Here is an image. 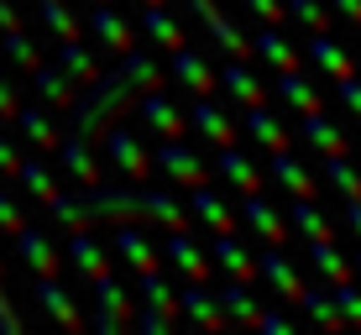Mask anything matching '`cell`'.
<instances>
[{"mask_svg": "<svg viewBox=\"0 0 361 335\" xmlns=\"http://www.w3.org/2000/svg\"><path fill=\"white\" fill-rule=\"evenodd\" d=\"M131 100H136V90H131L126 79H121V68H116V73L99 68V79H94V84H84V90L73 95V105L63 110V116H68V126H63V131L84 136V142H94V136H105L110 126H116V121H126Z\"/></svg>", "mask_w": 361, "mask_h": 335, "instance_id": "6da1fadb", "label": "cell"}, {"mask_svg": "<svg viewBox=\"0 0 361 335\" xmlns=\"http://www.w3.org/2000/svg\"><path fill=\"white\" fill-rule=\"evenodd\" d=\"M84 194V209H90V226H147L142 209V189H105V183H90Z\"/></svg>", "mask_w": 361, "mask_h": 335, "instance_id": "7a4b0ae2", "label": "cell"}, {"mask_svg": "<svg viewBox=\"0 0 361 335\" xmlns=\"http://www.w3.org/2000/svg\"><path fill=\"white\" fill-rule=\"evenodd\" d=\"M90 288H94V315H90V330H94V335H121V330L131 325V315H136V309H131V288L116 278V272H99Z\"/></svg>", "mask_w": 361, "mask_h": 335, "instance_id": "3957f363", "label": "cell"}, {"mask_svg": "<svg viewBox=\"0 0 361 335\" xmlns=\"http://www.w3.org/2000/svg\"><path fill=\"white\" fill-rule=\"evenodd\" d=\"M235 220H241V231L252 236V241H262V246H288V215H283L278 205H267L262 200V189L257 194H241V205H235Z\"/></svg>", "mask_w": 361, "mask_h": 335, "instance_id": "277c9868", "label": "cell"}, {"mask_svg": "<svg viewBox=\"0 0 361 335\" xmlns=\"http://www.w3.org/2000/svg\"><path fill=\"white\" fill-rule=\"evenodd\" d=\"M152 173H168L173 189H199V183H209V163L194 147H183V136H168L152 152Z\"/></svg>", "mask_w": 361, "mask_h": 335, "instance_id": "5b68a950", "label": "cell"}, {"mask_svg": "<svg viewBox=\"0 0 361 335\" xmlns=\"http://www.w3.org/2000/svg\"><path fill=\"white\" fill-rule=\"evenodd\" d=\"M105 157H110V168L126 173L131 183H142L147 173H152V147H147L131 126H121V121L105 131Z\"/></svg>", "mask_w": 361, "mask_h": 335, "instance_id": "8992f818", "label": "cell"}, {"mask_svg": "<svg viewBox=\"0 0 361 335\" xmlns=\"http://www.w3.org/2000/svg\"><path fill=\"white\" fill-rule=\"evenodd\" d=\"M157 257H163V267L173 272V278H183V283H209V252L194 241L189 231H168V241L157 246Z\"/></svg>", "mask_w": 361, "mask_h": 335, "instance_id": "52a82bcc", "label": "cell"}, {"mask_svg": "<svg viewBox=\"0 0 361 335\" xmlns=\"http://www.w3.org/2000/svg\"><path fill=\"white\" fill-rule=\"evenodd\" d=\"M11 236H16V257H21V267H27L32 278H58V267H63V252L53 246V236H47L42 226H27V220H21Z\"/></svg>", "mask_w": 361, "mask_h": 335, "instance_id": "ba28073f", "label": "cell"}, {"mask_svg": "<svg viewBox=\"0 0 361 335\" xmlns=\"http://www.w3.org/2000/svg\"><path fill=\"white\" fill-rule=\"evenodd\" d=\"M136 121H142L152 136H183L189 131V116L178 110V100L173 95H163V90H147V95H136Z\"/></svg>", "mask_w": 361, "mask_h": 335, "instance_id": "9c48e42d", "label": "cell"}, {"mask_svg": "<svg viewBox=\"0 0 361 335\" xmlns=\"http://www.w3.org/2000/svg\"><path fill=\"white\" fill-rule=\"evenodd\" d=\"M257 278H262L267 288L278 293V299H288V304H298V293L309 288V283L298 278L293 257L283 252V246H262V252H257Z\"/></svg>", "mask_w": 361, "mask_h": 335, "instance_id": "30bf717a", "label": "cell"}, {"mask_svg": "<svg viewBox=\"0 0 361 335\" xmlns=\"http://www.w3.org/2000/svg\"><path fill=\"white\" fill-rule=\"evenodd\" d=\"M178 319H189V325L204 330V335L231 330L226 315H220V304H215V288H209V283H183V288H178Z\"/></svg>", "mask_w": 361, "mask_h": 335, "instance_id": "8fae6325", "label": "cell"}, {"mask_svg": "<svg viewBox=\"0 0 361 335\" xmlns=\"http://www.w3.org/2000/svg\"><path fill=\"white\" fill-rule=\"evenodd\" d=\"M215 90L226 95L231 105H241V110H246V105H262V100H267V84L257 79V68L246 63V58H226V68L215 73Z\"/></svg>", "mask_w": 361, "mask_h": 335, "instance_id": "7c38bea8", "label": "cell"}, {"mask_svg": "<svg viewBox=\"0 0 361 335\" xmlns=\"http://www.w3.org/2000/svg\"><path fill=\"white\" fill-rule=\"evenodd\" d=\"M235 131H246L257 147H262V152H288V147H293V131L283 126L267 105H246L241 121H235Z\"/></svg>", "mask_w": 361, "mask_h": 335, "instance_id": "4fadbf2b", "label": "cell"}, {"mask_svg": "<svg viewBox=\"0 0 361 335\" xmlns=\"http://www.w3.org/2000/svg\"><path fill=\"white\" fill-rule=\"evenodd\" d=\"M189 116V126L204 136L209 147H231L235 142V121L226 116V105H215V95H194V105L183 110Z\"/></svg>", "mask_w": 361, "mask_h": 335, "instance_id": "5bb4252c", "label": "cell"}, {"mask_svg": "<svg viewBox=\"0 0 361 335\" xmlns=\"http://www.w3.org/2000/svg\"><path fill=\"white\" fill-rule=\"evenodd\" d=\"M58 168L68 173L79 189H90V183H99V157H94V142H84V136H73V131H63L58 136Z\"/></svg>", "mask_w": 361, "mask_h": 335, "instance_id": "9a60e30c", "label": "cell"}, {"mask_svg": "<svg viewBox=\"0 0 361 335\" xmlns=\"http://www.w3.org/2000/svg\"><path fill=\"white\" fill-rule=\"evenodd\" d=\"M189 220H199L209 236L220 231H241V220H235V209L226 205V194L209 189V183H199V189H189Z\"/></svg>", "mask_w": 361, "mask_h": 335, "instance_id": "2e32d148", "label": "cell"}, {"mask_svg": "<svg viewBox=\"0 0 361 335\" xmlns=\"http://www.w3.org/2000/svg\"><path fill=\"white\" fill-rule=\"evenodd\" d=\"M209 267H220L235 283H252L257 278V257H252V246H246L235 231H220L215 236V246H209Z\"/></svg>", "mask_w": 361, "mask_h": 335, "instance_id": "e0dca14e", "label": "cell"}, {"mask_svg": "<svg viewBox=\"0 0 361 335\" xmlns=\"http://www.w3.org/2000/svg\"><path fill=\"white\" fill-rule=\"evenodd\" d=\"M209 173L226 178L235 194H257V189H262V168H257V157H246L235 142L231 147H215V168H209Z\"/></svg>", "mask_w": 361, "mask_h": 335, "instance_id": "ac0fdd59", "label": "cell"}, {"mask_svg": "<svg viewBox=\"0 0 361 335\" xmlns=\"http://www.w3.org/2000/svg\"><path fill=\"white\" fill-rule=\"evenodd\" d=\"M32 299H37V309H42L53 325H63V330H84L79 304H73V293H68L58 278H37V283H32Z\"/></svg>", "mask_w": 361, "mask_h": 335, "instance_id": "d6986e66", "label": "cell"}, {"mask_svg": "<svg viewBox=\"0 0 361 335\" xmlns=\"http://www.w3.org/2000/svg\"><path fill=\"white\" fill-rule=\"evenodd\" d=\"M11 126H16V131H21V142L37 147V152H53L58 136H63V126L53 121V110H47V105H16Z\"/></svg>", "mask_w": 361, "mask_h": 335, "instance_id": "ffe728a7", "label": "cell"}, {"mask_svg": "<svg viewBox=\"0 0 361 335\" xmlns=\"http://www.w3.org/2000/svg\"><path fill=\"white\" fill-rule=\"evenodd\" d=\"M267 157H272L267 178L278 183V189H288V200H314V194H319V178L293 157V147H288V152H267Z\"/></svg>", "mask_w": 361, "mask_h": 335, "instance_id": "44dd1931", "label": "cell"}, {"mask_svg": "<svg viewBox=\"0 0 361 335\" xmlns=\"http://www.w3.org/2000/svg\"><path fill=\"white\" fill-rule=\"evenodd\" d=\"M272 95H278L288 110H298V116H314V110H325V95L309 84V73L304 68H283V73H272Z\"/></svg>", "mask_w": 361, "mask_h": 335, "instance_id": "7402d4cb", "label": "cell"}, {"mask_svg": "<svg viewBox=\"0 0 361 335\" xmlns=\"http://www.w3.org/2000/svg\"><path fill=\"white\" fill-rule=\"evenodd\" d=\"M116 236H110V252L121 257L131 272H147V267H163V257H157V246L147 241L142 226H110Z\"/></svg>", "mask_w": 361, "mask_h": 335, "instance_id": "603a6c76", "label": "cell"}, {"mask_svg": "<svg viewBox=\"0 0 361 335\" xmlns=\"http://www.w3.org/2000/svg\"><path fill=\"white\" fill-rule=\"evenodd\" d=\"M90 32H94V42L105 47V53H126L131 47V21L121 16L116 6H110V0H94V11H90Z\"/></svg>", "mask_w": 361, "mask_h": 335, "instance_id": "cb8c5ba5", "label": "cell"}, {"mask_svg": "<svg viewBox=\"0 0 361 335\" xmlns=\"http://www.w3.org/2000/svg\"><path fill=\"white\" fill-rule=\"evenodd\" d=\"M215 304H220V315H226L231 330H252L257 325V309H262L252 299V283H235V278H226L215 288Z\"/></svg>", "mask_w": 361, "mask_h": 335, "instance_id": "d4e9b609", "label": "cell"}, {"mask_svg": "<svg viewBox=\"0 0 361 335\" xmlns=\"http://www.w3.org/2000/svg\"><path fill=\"white\" fill-rule=\"evenodd\" d=\"M63 262H73V272H79L84 283H94L99 272H110V252L94 241V231H73L68 246H63Z\"/></svg>", "mask_w": 361, "mask_h": 335, "instance_id": "484cf974", "label": "cell"}, {"mask_svg": "<svg viewBox=\"0 0 361 335\" xmlns=\"http://www.w3.org/2000/svg\"><path fill=\"white\" fill-rule=\"evenodd\" d=\"M199 21H204V32H209V42H215V53H226V58H246V63H252V37L235 27L226 11H215V6H209Z\"/></svg>", "mask_w": 361, "mask_h": 335, "instance_id": "4316f807", "label": "cell"}, {"mask_svg": "<svg viewBox=\"0 0 361 335\" xmlns=\"http://www.w3.org/2000/svg\"><path fill=\"white\" fill-rule=\"evenodd\" d=\"M142 209H147V226L189 231V205H183L173 189H142Z\"/></svg>", "mask_w": 361, "mask_h": 335, "instance_id": "83f0119b", "label": "cell"}, {"mask_svg": "<svg viewBox=\"0 0 361 335\" xmlns=\"http://www.w3.org/2000/svg\"><path fill=\"white\" fill-rule=\"evenodd\" d=\"M173 84H183L189 95H215V68L183 42V47H173Z\"/></svg>", "mask_w": 361, "mask_h": 335, "instance_id": "f1b7e54d", "label": "cell"}, {"mask_svg": "<svg viewBox=\"0 0 361 335\" xmlns=\"http://www.w3.org/2000/svg\"><path fill=\"white\" fill-rule=\"evenodd\" d=\"M121 58V79L131 84L136 95H147V90H163V63H157L152 53H147V47H126V53H116Z\"/></svg>", "mask_w": 361, "mask_h": 335, "instance_id": "f546056e", "label": "cell"}, {"mask_svg": "<svg viewBox=\"0 0 361 335\" xmlns=\"http://www.w3.org/2000/svg\"><path fill=\"white\" fill-rule=\"evenodd\" d=\"M309 63L325 73V79H345V73H356V58L345 53L330 32H309Z\"/></svg>", "mask_w": 361, "mask_h": 335, "instance_id": "4dcf8cb0", "label": "cell"}, {"mask_svg": "<svg viewBox=\"0 0 361 335\" xmlns=\"http://www.w3.org/2000/svg\"><path fill=\"white\" fill-rule=\"evenodd\" d=\"M53 63H58V73L73 84V90H84V84H94L99 79V63H94V53L73 37V42H58V53H53Z\"/></svg>", "mask_w": 361, "mask_h": 335, "instance_id": "1f68e13d", "label": "cell"}, {"mask_svg": "<svg viewBox=\"0 0 361 335\" xmlns=\"http://www.w3.org/2000/svg\"><path fill=\"white\" fill-rule=\"evenodd\" d=\"M283 215H288V231H298V241H335V220L314 200H293Z\"/></svg>", "mask_w": 361, "mask_h": 335, "instance_id": "d6a6232c", "label": "cell"}, {"mask_svg": "<svg viewBox=\"0 0 361 335\" xmlns=\"http://www.w3.org/2000/svg\"><path fill=\"white\" fill-rule=\"evenodd\" d=\"M252 58L257 63H267L272 73H283V68H298V47L283 37V27H262L252 37Z\"/></svg>", "mask_w": 361, "mask_h": 335, "instance_id": "836d02e7", "label": "cell"}, {"mask_svg": "<svg viewBox=\"0 0 361 335\" xmlns=\"http://www.w3.org/2000/svg\"><path fill=\"white\" fill-rule=\"evenodd\" d=\"M298 142H304V147H314L319 157L345 152V131L335 126V121L325 116V110H314V116H298Z\"/></svg>", "mask_w": 361, "mask_h": 335, "instance_id": "e575fe53", "label": "cell"}, {"mask_svg": "<svg viewBox=\"0 0 361 335\" xmlns=\"http://www.w3.org/2000/svg\"><path fill=\"white\" fill-rule=\"evenodd\" d=\"M27 79H32L37 100H42L47 110H68V105H73V95H79V90H73V84L63 79V73H58V63H37Z\"/></svg>", "mask_w": 361, "mask_h": 335, "instance_id": "d590c367", "label": "cell"}, {"mask_svg": "<svg viewBox=\"0 0 361 335\" xmlns=\"http://www.w3.org/2000/svg\"><path fill=\"white\" fill-rule=\"evenodd\" d=\"M319 183H330V189L341 194V200H361V168H356L345 152L319 157Z\"/></svg>", "mask_w": 361, "mask_h": 335, "instance_id": "8d00e7d4", "label": "cell"}, {"mask_svg": "<svg viewBox=\"0 0 361 335\" xmlns=\"http://www.w3.org/2000/svg\"><path fill=\"white\" fill-rule=\"evenodd\" d=\"M147 37V42H157L163 53H173V47H183L189 37H183V27L168 16V6H142V27H136Z\"/></svg>", "mask_w": 361, "mask_h": 335, "instance_id": "74e56055", "label": "cell"}, {"mask_svg": "<svg viewBox=\"0 0 361 335\" xmlns=\"http://www.w3.org/2000/svg\"><path fill=\"white\" fill-rule=\"evenodd\" d=\"M42 209H47V220H53L63 236H73V231H94V226H90V209H84V194H63V189H58Z\"/></svg>", "mask_w": 361, "mask_h": 335, "instance_id": "f35d334b", "label": "cell"}, {"mask_svg": "<svg viewBox=\"0 0 361 335\" xmlns=\"http://www.w3.org/2000/svg\"><path fill=\"white\" fill-rule=\"evenodd\" d=\"M16 183H21V194H27L32 205H47V200L58 194V178H53V168H47L42 157H21Z\"/></svg>", "mask_w": 361, "mask_h": 335, "instance_id": "ab89813d", "label": "cell"}, {"mask_svg": "<svg viewBox=\"0 0 361 335\" xmlns=\"http://www.w3.org/2000/svg\"><path fill=\"white\" fill-rule=\"evenodd\" d=\"M298 309H304L319 330H330V335L345 330V319H341V309H335V293L330 288H304V293H298Z\"/></svg>", "mask_w": 361, "mask_h": 335, "instance_id": "60d3db41", "label": "cell"}, {"mask_svg": "<svg viewBox=\"0 0 361 335\" xmlns=\"http://www.w3.org/2000/svg\"><path fill=\"white\" fill-rule=\"evenodd\" d=\"M131 278H136V293H142V304L178 309V288H173V272H163V267H147V272H131Z\"/></svg>", "mask_w": 361, "mask_h": 335, "instance_id": "b9f144b4", "label": "cell"}, {"mask_svg": "<svg viewBox=\"0 0 361 335\" xmlns=\"http://www.w3.org/2000/svg\"><path fill=\"white\" fill-rule=\"evenodd\" d=\"M304 257H309V267H314L325 283H345V278H351V257H341L335 241H309Z\"/></svg>", "mask_w": 361, "mask_h": 335, "instance_id": "7bdbcfd3", "label": "cell"}, {"mask_svg": "<svg viewBox=\"0 0 361 335\" xmlns=\"http://www.w3.org/2000/svg\"><path fill=\"white\" fill-rule=\"evenodd\" d=\"M37 16H42V27L53 32V42H73V37H84L79 16L68 11V0H37Z\"/></svg>", "mask_w": 361, "mask_h": 335, "instance_id": "ee69618b", "label": "cell"}, {"mask_svg": "<svg viewBox=\"0 0 361 335\" xmlns=\"http://www.w3.org/2000/svg\"><path fill=\"white\" fill-rule=\"evenodd\" d=\"M0 53H6V63L11 68H21V73H32L37 63H42V53H37V42L21 27H11V32H0Z\"/></svg>", "mask_w": 361, "mask_h": 335, "instance_id": "f6af8a7d", "label": "cell"}, {"mask_svg": "<svg viewBox=\"0 0 361 335\" xmlns=\"http://www.w3.org/2000/svg\"><path fill=\"white\" fill-rule=\"evenodd\" d=\"M283 16L304 32H330V21H335L325 0H283Z\"/></svg>", "mask_w": 361, "mask_h": 335, "instance_id": "bcb514c9", "label": "cell"}, {"mask_svg": "<svg viewBox=\"0 0 361 335\" xmlns=\"http://www.w3.org/2000/svg\"><path fill=\"white\" fill-rule=\"evenodd\" d=\"M131 325L142 330V335H173L178 330V309H157V304H142L131 315Z\"/></svg>", "mask_w": 361, "mask_h": 335, "instance_id": "7dc6e473", "label": "cell"}, {"mask_svg": "<svg viewBox=\"0 0 361 335\" xmlns=\"http://www.w3.org/2000/svg\"><path fill=\"white\" fill-rule=\"evenodd\" d=\"M330 293H335V309H341V319H345V330H361V283H330Z\"/></svg>", "mask_w": 361, "mask_h": 335, "instance_id": "c3c4849f", "label": "cell"}, {"mask_svg": "<svg viewBox=\"0 0 361 335\" xmlns=\"http://www.w3.org/2000/svg\"><path fill=\"white\" fill-rule=\"evenodd\" d=\"M252 330H262V335H293V319L283 315V309H257V325Z\"/></svg>", "mask_w": 361, "mask_h": 335, "instance_id": "681fc988", "label": "cell"}, {"mask_svg": "<svg viewBox=\"0 0 361 335\" xmlns=\"http://www.w3.org/2000/svg\"><path fill=\"white\" fill-rule=\"evenodd\" d=\"M335 95H341V105L361 121V73H345V79H335Z\"/></svg>", "mask_w": 361, "mask_h": 335, "instance_id": "f907efd6", "label": "cell"}, {"mask_svg": "<svg viewBox=\"0 0 361 335\" xmlns=\"http://www.w3.org/2000/svg\"><path fill=\"white\" fill-rule=\"evenodd\" d=\"M0 330H6V335H21V330H27L21 309L11 304V293H6V278H0Z\"/></svg>", "mask_w": 361, "mask_h": 335, "instance_id": "816d5d0a", "label": "cell"}, {"mask_svg": "<svg viewBox=\"0 0 361 335\" xmlns=\"http://www.w3.org/2000/svg\"><path fill=\"white\" fill-rule=\"evenodd\" d=\"M241 6L252 11L262 27H283V21H288V16H283V0H241Z\"/></svg>", "mask_w": 361, "mask_h": 335, "instance_id": "f5cc1de1", "label": "cell"}, {"mask_svg": "<svg viewBox=\"0 0 361 335\" xmlns=\"http://www.w3.org/2000/svg\"><path fill=\"white\" fill-rule=\"evenodd\" d=\"M21 220H27V209H21V200L11 189H0V231H16Z\"/></svg>", "mask_w": 361, "mask_h": 335, "instance_id": "db71d44e", "label": "cell"}, {"mask_svg": "<svg viewBox=\"0 0 361 335\" xmlns=\"http://www.w3.org/2000/svg\"><path fill=\"white\" fill-rule=\"evenodd\" d=\"M16 168H21V147L0 131V173H6V178H16Z\"/></svg>", "mask_w": 361, "mask_h": 335, "instance_id": "11a10c76", "label": "cell"}, {"mask_svg": "<svg viewBox=\"0 0 361 335\" xmlns=\"http://www.w3.org/2000/svg\"><path fill=\"white\" fill-rule=\"evenodd\" d=\"M330 16H341L345 27H361V0H325Z\"/></svg>", "mask_w": 361, "mask_h": 335, "instance_id": "9f6ffc18", "label": "cell"}, {"mask_svg": "<svg viewBox=\"0 0 361 335\" xmlns=\"http://www.w3.org/2000/svg\"><path fill=\"white\" fill-rule=\"evenodd\" d=\"M16 105H21V100H16V84H11L6 73H0V121H11V116H16Z\"/></svg>", "mask_w": 361, "mask_h": 335, "instance_id": "6f0895ef", "label": "cell"}, {"mask_svg": "<svg viewBox=\"0 0 361 335\" xmlns=\"http://www.w3.org/2000/svg\"><path fill=\"white\" fill-rule=\"evenodd\" d=\"M341 226L361 241V200H345V209H341Z\"/></svg>", "mask_w": 361, "mask_h": 335, "instance_id": "680465c9", "label": "cell"}, {"mask_svg": "<svg viewBox=\"0 0 361 335\" xmlns=\"http://www.w3.org/2000/svg\"><path fill=\"white\" fill-rule=\"evenodd\" d=\"M11 27H21V16H16V6H11V0H0V32H11Z\"/></svg>", "mask_w": 361, "mask_h": 335, "instance_id": "91938a15", "label": "cell"}, {"mask_svg": "<svg viewBox=\"0 0 361 335\" xmlns=\"http://www.w3.org/2000/svg\"><path fill=\"white\" fill-rule=\"evenodd\" d=\"M209 6H215V0H189V11H194V16H204Z\"/></svg>", "mask_w": 361, "mask_h": 335, "instance_id": "94428289", "label": "cell"}, {"mask_svg": "<svg viewBox=\"0 0 361 335\" xmlns=\"http://www.w3.org/2000/svg\"><path fill=\"white\" fill-rule=\"evenodd\" d=\"M351 272H356V278H361V246H356V252H351Z\"/></svg>", "mask_w": 361, "mask_h": 335, "instance_id": "6125c7cd", "label": "cell"}, {"mask_svg": "<svg viewBox=\"0 0 361 335\" xmlns=\"http://www.w3.org/2000/svg\"><path fill=\"white\" fill-rule=\"evenodd\" d=\"M142 6H168V0H142Z\"/></svg>", "mask_w": 361, "mask_h": 335, "instance_id": "be15d7a7", "label": "cell"}]
</instances>
